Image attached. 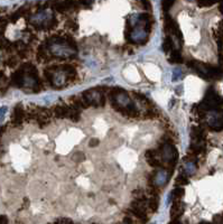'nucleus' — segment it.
<instances>
[{
    "instance_id": "nucleus-1",
    "label": "nucleus",
    "mask_w": 223,
    "mask_h": 224,
    "mask_svg": "<svg viewBox=\"0 0 223 224\" xmlns=\"http://www.w3.org/2000/svg\"><path fill=\"white\" fill-rule=\"evenodd\" d=\"M47 52L59 59H70L76 55L78 48L71 36H54L45 43Z\"/></svg>"
},
{
    "instance_id": "nucleus-2",
    "label": "nucleus",
    "mask_w": 223,
    "mask_h": 224,
    "mask_svg": "<svg viewBox=\"0 0 223 224\" xmlns=\"http://www.w3.org/2000/svg\"><path fill=\"white\" fill-rule=\"evenodd\" d=\"M29 22L31 25H34L35 27L39 28V29H43V28L51 29L57 25V20L53 16V12L51 9L39 10L37 14H35L33 17H30Z\"/></svg>"
},
{
    "instance_id": "nucleus-3",
    "label": "nucleus",
    "mask_w": 223,
    "mask_h": 224,
    "mask_svg": "<svg viewBox=\"0 0 223 224\" xmlns=\"http://www.w3.org/2000/svg\"><path fill=\"white\" fill-rule=\"evenodd\" d=\"M82 98L85 100L87 105H94V107H103L105 102V98L103 96L102 92L98 88L92 90H87L83 92Z\"/></svg>"
},
{
    "instance_id": "nucleus-4",
    "label": "nucleus",
    "mask_w": 223,
    "mask_h": 224,
    "mask_svg": "<svg viewBox=\"0 0 223 224\" xmlns=\"http://www.w3.org/2000/svg\"><path fill=\"white\" fill-rule=\"evenodd\" d=\"M161 156H163V161L169 164L173 167L177 163L178 159V153L177 149L174 147L172 144H164L161 146Z\"/></svg>"
},
{
    "instance_id": "nucleus-5",
    "label": "nucleus",
    "mask_w": 223,
    "mask_h": 224,
    "mask_svg": "<svg viewBox=\"0 0 223 224\" xmlns=\"http://www.w3.org/2000/svg\"><path fill=\"white\" fill-rule=\"evenodd\" d=\"M169 175L171 173H168L166 169H158L156 170L154 176L152 178V187L157 188V187H163L167 184L168 179H169Z\"/></svg>"
},
{
    "instance_id": "nucleus-6",
    "label": "nucleus",
    "mask_w": 223,
    "mask_h": 224,
    "mask_svg": "<svg viewBox=\"0 0 223 224\" xmlns=\"http://www.w3.org/2000/svg\"><path fill=\"white\" fill-rule=\"evenodd\" d=\"M184 207L180 202H174L171 209V218L172 220H178L180 215L183 214Z\"/></svg>"
},
{
    "instance_id": "nucleus-7",
    "label": "nucleus",
    "mask_w": 223,
    "mask_h": 224,
    "mask_svg": "<svg viewBox=\"0 0 223 224\" xmlns=\"http://www.w3.org/2000/svg\"><path fill=\"white\" fill-rule=\"evenodd\" d=\"M70 113V109L65 105H56L54 109V114L57 118H66L68 117Z\"/></svg>"
},
{
    "instance_id": "nucleus-8",
    "label": "nucleus",
    "mask_w": 223,
    "mask_h": 224,
    "mask_svg": "<svg viewBox=\"0 0 223 224\" xmlns=\"http://www.w3.org/2000/svg\"><path fill=\"white\" fill-rule=\"evenodd\" d=\"M129 212L133 215V216H136L137 218H139L141 221H146L147 220V214H146V210H141V209H137V207H132L131 206V209H129Z\"/></svg>"
},
{
    "instance_id": "nucleus-9",
    "label": "nucleus",
    "mask_w": 223,
    "mask_h": 224,
    "mask_svg": "<svg viewBox=\"0 0 223 224\" xmlns=\"http://www.w3.org/2000/svg\"><path fill=\"white\" fill-rule=\"evenodd\" d=\"M196 168H197V166H196L195 161H187L184 167V172H185L186 176H192L195 174Z\"/></svg>"
},
{
    "instance_id": "nucleus-10",
    "label": "nucleus",
    "mask_w": 223,
    "mask_h": 224,
    "mask_svg": "<svg viewBox=\"0 0 223 224\" xmlns=\"http://www.w3.org/2000/svg\"><path fill=\"white\" fill-rule=\"evenodd\" d=\"M73 5H74L73 2H67V1H65V2H55L54 3V8H55L57 11L63 12V11H66V10H68V9H71Z\"/></svg>"
},
{
    "instance_id": "nucleus-11",
    "label": "nucleus",
    "mask_w": 223,
    "mask_h": 224,
    "mask_svg": "<svg viewBox=\"0 0 223 224\" xmlns=\"http://www.w3.org/2000/svg\"><path fill=\"white\" fill-rule=\"evenodd\" d=\"M184 193L185 190L182 187H177L172 192V195H173V203L174 202H180V198L184 196Z\"/></svg>"
},
{
    "instance_id": "nucleus-12",
    "label": "nucleus",
    "mask_w": 223,
    "mask_h": 224,
    "mask_svg": "<svg viewBox=\"0 0 223 224\" xmlns=\"http://www.w3.org/2000/svg\"><path fill=\"white\" fill-rule=\"evenodd\" d=\"M169 62L171 63H182V55L178 51H173L169 57Z\"/></svg>"
},
{
    "instance_id": "nucleus-13",
    "label": "nucleus",
    "mask_w": 223,
    "mask_h": 224,
    "mask_svg": "<svg viewBox=\"0 0 223 224\" xmlns=\"http://www.w3.org/2000/svg\"><path fill=\"white\" fill-rule=\"evenodd\" d=\"M173 48V40L171 39V37H166L163 42V49L165 53H168Z\"/></svg>"
},
{
    "instance_id": "nucleus-14",
    "label": "nucleus",
    "mask_w": 223,
    "mask_h": 224,
    "mask_svg": "<svg viewBox=\"0 0 223 224\" xmlns=\"http://www.w3.org/2000/svg\"><path fill=\"white\" fill-rule=\"evenodd\" d=\"M68 118L72 120V121H79L80 120V112H79V109L73 107V109H70V113H68Z\"/></svg>"
},
{
    "instance_id": "nucleus-15",
    "label": "nucleus",
    "mask_w": 223,
    "mask_h": 224,
    "mask_svg": "<svg viewBox=\"0 0 223 224\" xmlns=\"http://www.w3.org/2000/svg\"><path fill=\"white\" fill-rule=\"evenodd\" d=\"M148 206L152 211H156L158 209V197H150L148 200Z\"/></svg>"
},
{
    "instance_id": "nucleus-16",
    "label": "nucleus",
    "mask_w": 223,
    "mask_h": 224,
    "mask_svg": "<svg viewBox=\"0 0 223 224\" xmlns=\"http://www.w3.org/2000/svg\"><path fill=\"white\" fill-rule=\"evenodd\" d=\"M176 184L177 185H186L189 184V178L186 176V174H180L178 177L176 179Z\"/></svg>"
},
{
    "instance_id": "nucleus-17",
    "label": "nucleus",
    "mask_w": 223,
    "mask_h": 224,
    "mask_svg": "<svg viewBox=\"0 0 223 224\" xmlns=\"http://www.w3.org/2000/svg\"><path fill=\"white\" fill-rule=\"evenodd\" d=\"M72 159L76 161V163H81V161H83L85 159V156H84V153H82L81 151H78V153H75L73 156H72Z\"/></svg>"
},
{
    "instance_id": "nucleus-18",
    "label": "nucleus",
    "mask_w": 223,
    "mask_h": 224,
    "mask_svg": "<svg viewBox=\"0 0 223 224\" xmlns=\"http://www.w3.org/2000/svg\"><path fill=\"white\" fill-rule=\"evenodd\" d=\"M180 77H182V70L180 68H175L173 71V74H172L173 81H178Z\"/></svg>"
},
{
    "instance_id": "nucleus-19",
    "label": "nucleus",
    "mask_w": 223,
    "mask_h": 224,
    "mask_svg": "<svg viewBox=\"0 0 223 224\" xmlns=\"http://www.w3.org/2000/svg\"><path fill=\"white\" fill-rule=\"evenodd\" d=\"M133 94H135V96H136L137 100H139L141 103H146V104H148V103H149V100L146 98L144 94H139V93H136V92L133 93Z\"/></svg>"
},
{
    "instance_id": "nucleus-20",
    "label": "nucleus",
    "mask_w": 223,
    "mask_h": 224,
    "mask_svg": "<svg viewBox=\"0 0 223 224\" xmlns=\"http://www.w3.org/2000/svg\"><path fill=\"white\" fill-rule=\"evenodd\" d=\"M157 156V151L156 150H147L145 153V157L147 159H152V158H156Z\"/></svg>"
},
{
    "instance_id": "nucleus-21",
    "label": "nucleus",
    "mask_w": 223,
    "mask_h": 224,
    "mask_svg": "<svg viewBox=\"0 0 223 224\" xmlns=\"http://www.w3.org/2000/svg\"><path fill=\"white\" fill-rule=\"evenodd\" d=\"M174 5L173 1H163V3H161V6H163V9L165 10V11H168L169 10V8H172V6Z\"/></svg>"
},
{
    "instance_id": "nucleus-22",
    "label": "nucleus",
    "mask_w": 223,
    "mask_h": 224,
    "mask_svg": "<svg viewBox=\"0 0 223 224\" xmlns=\"http://www.w3.org/2000/svg\"><path fill=\"white\" fill-rule=\"evenodd\" d=\"M99 142H100L99 139L92 138V139H90V141H89V146H90V147H96V146L99 145Z\"/></svg>"
},
{
    "instance_id": "nucleus-23",
    "label": "nucleus",
    "mask_w": 223,
    "mask_h": 224,
    "mask_svg": "<svg viewBox=\"0 0 223 224\" xmlns=\"http://www.w3.org/2000/svg\"><path fill=\"white\" fill-rule=\"evenodd\" d=\"M7 107H2V108H0V122L3 120V118H5V114H6V112H7Z\"/></svg>"
},
{
    "instance_id": "nucleus-24",
    "label": "nucleus",
    "mask_w": 223,
    "mask_h": 224,
    "mask_svg": "<svg viewBox=\"0 0 223 224\" xmlns=\"http://www.w3.org/2000/svg\"><path fill=\"white\" fill-rule=\"evenodd\" d=\"M66 26H67L68 28L73 29V31H76V29H78V24H76V22H67Z\"/></svg>"
},
{
    "instance_id": "nucleus-25",
    "label": "nucleus",
    "mask_w": 223,
    "mask_h": 224,
    "mask_svg": "<svg viewBox=\"0 0 223 224\" xmlns=\"http://www.w3.org/2000/svg\"><path fill=\"white\" fill-rule=\"evenodd\" d=\"M197 5H198V6L209 7V6H212V5H213V2H206V1H198Z\"/></svg>"
},
{
    "instance_id": "nucleus-26",
    "label": "nucleus",
    "mask_w": 223,
    "mask_h": 224,
    "mask_svg": "<svg viewBox=\"0 0 223 224\" xmlns=\"http://www.w3.org/2000/svg\"><path fill=\"white\" fill-rule=\"evenodd\" d=\"M176 89H177V90H176V93H177V94H178V95L183 93V90H182V89H183V86H182V85H180V86H177Z\"/></svg>"
},
{
    "instance_id": "nucleus-27",
    "label": "nucleus",
    "mask_w": 223,
    "mask_h": 224,
    "mask_svg": "<svg viewBox=\"0 0 223 224\" xmlns=\"http://www.w3.org/2000/svg\"><path fill=\"white\" fill-rule=\"evenodd\" d=\"M169 224H182L178 220H172V222Z\"/></svg>"
},
{
    "instance_id": "nucleus-28",
    "label": "nucleus",
    "mask_w": 223,
    "mask_h": 224,
    "mask_svg": "<svg viewBox=\"0 0 223 224\" xmlns=\"http://www.w3.org/2000/svg\"><path fill=\"white\" fill-rule=\"evenodd\" d=\"M220 10H221V12L223 14V2H221V5H220Z\"/></svg>"
},
{
    "instance_id": "nucleus-29",
    "label": "nucleus",
    "mask_w": 223,
    "mask_h": 224,
    "mask_svg": "<svg viewBox=\"0 0 223 224\" xmlns=\"http://www.w3.org/2000/svg\"><path fill=\"white\" fill-rule=\"evenodd\" d=\"M0 57H1V56H0Z\"/></svg>"
}]
</instances>
